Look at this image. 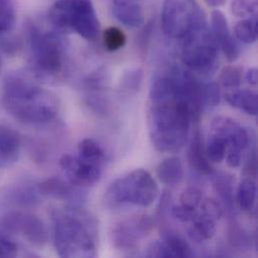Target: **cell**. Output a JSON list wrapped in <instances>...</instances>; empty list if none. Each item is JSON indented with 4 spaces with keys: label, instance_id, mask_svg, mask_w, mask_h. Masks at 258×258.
<instances>
[{
    "label": "cell",
    "instance_id": "obj_22",
    "mask_svg": "<svg viewBox=\"0 0 258 258\" xmlns=\"http://www.w3.org/2000/svg\"><path fill=\"white\" fill-rule=\"evenodd\" d=\"M257 18L255 16L239 21L234 27L235 38L245 44L254 43L257 40Z\"/></svg>",
    "mask_w": 258,
    "mask_h": 258
},
{
    "label": "cell",
    "instance_id": "obj_18",
    "mask_svg": "<svg viewBox=\"0 0 258 258\" xmlns=\"http://www.w3.org/2000/svg\"><path fill=\"white\" fill-rule=\"evenodd\" d=\"M156 173L161 183L175 185L182 180L184 175L182 162L176 157L167 158L158 165Z\"/></svg>",
    "mask_w": 258,
    "mask_h": 258
},
{
    "label": "cell",
    "instance_id": "obj_39",
    "mask_svg": "<svg viewBox=\"0 0 258 258\" xmlns=\"http://www.w3.org/2000/svg\"><path fill=\"white\" fill-rule=\"evenodd\" d=\"M1 69H2V61H1V57H0V73H1Z\"/></svg>",
    "mask_w": 258,
    "mask_h": 258
},
{
    "label": "cell",
    "instance_id": "obj_6",
    "mask_svg": "<svg viewBox=\"0 0 258 258\" xmlns=\"http://www.w3.org/2000/svg\"><path fill=\"white\" fill-rule=\"evenodd\" d=\"M158 194L159 187L152 175L144 169H136L109 186L105 202L110 208H118L127 203L147 207L155 202Z\"/></svg>",
    "mask_w": 258,
    "mask_h": 258
},
{
    "label": "cell",
    "instance_id": "obj_2",
    "mask_svg": "<svg viewBox=\"0 0 258 258\" xmlns=\"http://www.w3.org/2000/svg\"><path fill=\"white\" fill-rule=\"evenodd\" d=\"M0 103L11 118L27 126L48 124L59 112L55 95L21 74L6 77L0 90Z\"/></svg>",
    "mask_w": 258,
    "mask_h": 258
},
{
    "label": "cell",
    "instance_id": "obj_24",
    "mask_svg": "<svg viewBox=\"0 0 258 258\" xmlns=\"http://www.w3.org/2000/svg\"><path fill=\"white\" fill-rule=\"evenodd\" d=\"M199 99L201 111L214 109L220 102V91L218 86L214 83H200Z\"/></svg>",
    "mask_w": 258,
    "mask_h": 258
},
{
    "label": "cell",
    "instance_id": "obj_16",
    "mask_svg": "<svg viewBox=\"0 0 258 258\" xmlns=\"http://www.w3.org/2000/svg\"><path fill=\"white\" fill-rule=\"evenodd\" d=\"M188 160L190 166L199 174L208 176L213 173V168L207 158L202 138L199 133H196L191 141L188 150Z\"/></svg>",
    "mask_w": 258,
    "mask_h": 258
},
{
    "label": "cell",
    "instance_id": "obj_38",
    "mask_svg": "<svg viewBox=\"0 0 258 258\" xmlns=\"http://www.w3.org/2000/svg\"><path fill=\"white\" fill-rule=\"evenodd\" d=\"M204 1L206 2V4L208 6H211V7H214V8L223 6L226 2V0H204Z\"/></svg>",
    "mask_w": 258,
    "mask_h": 258
},
{
    "label": "cell",
    "instance_id": "obj_35",
    "mask_svg": "<svg viewBox=\"0 0 258 258\" xmlns=\"http://www.w3.org/2000/svg\"><path fill=\"white\" fill-rule=\"evenodd\" d=\"M172 215L181 222H193L199 214L197 209H189L182 205H176L172 208Z\"/></svg>",
    "mask_w": 258,
    "mask_h": 258
},
{
    "label": "cell",
    "instance_id": "obj_40",
    "mask_svg": "<svg viewBox=\"0 0 258 258\" xmlns=\"http://www.w3.org/2000/svg\"><path fill=\"white\" fill-rule=\"evenodd\" d=\"M134 1H137V0H134Z\"/></svg>",
    "mask_w": 258,
    "mask_h": 258
},
{
    "label": "cell",
    "instance_id": "obj_7",
    "mask_svg": "<svg viewBox=\"0 0 258 258\" xmlns=\"http://www.w3.org/2000/svg\"><path fill=\"white\" fill-rule=\"evenodd\" d=\"M182 61L192 72L207 73L217 60V42L207 28L206 21L198 25L184 38Z\"/></svg>",
    "mask_w": 258,
    "mask_h": 258
},
{
    "label": "cell",
    "instance_id": "obj_1",
    "mask_svg": "<svg viewBox=\"0 0 258 258\" xmlns=\"http://www.w3.org/2000/svg\"><path fill=\"white\" fill-rule=\"evenodd\" d=\"M150 136L154 147L175 153L185 145L196 117L185 96L182 74L157 79L150 91Z\"/></svg>",
    "mask_w": 258,
    "mask_h": 258
},
{
    "label": "cell",
    "instance_id": "obj_12",
    "mask_svg": "<svg viewBox=\"0 0 258 258\" xmlns=\"http://www.w3.org/2000/svg\"><path fill=\"white\" fill-rule=\"evenodd\" d=\"M152 228L153 222L145 216L121 222L113 231L114 244L121 250L129 251L137 246L141 238L150 233Z\"/></svg>",
    "mask_w": 258,
    "mask_h": 258
},
{
    "label": "cell",
    "instance_id": "obj_9",
    "mask_svg": "<svg viewBox=\"0 0 258 258\" xmlns=\"http://www.w3.org/2000/svg\"><path fill=\"white\" fill-rule=\"evenodd\" d=\"M0 227L10 233L21 236L37 247H43L47 242L46 228L37 216L28 212L10 211L0 218Z\"/></svg>",
    "mask_w": 258,
    "mask_h": 258
},
{
    "label": "cell",
    "instance_id": "obj_4",
    "mask_svg": "<svg viewBox=\"0 0 258 258\" xmlns=\"http://www.w3.org/2000/svg\"><path fill=\"white\" fill-rule=\"evenodd\" d=\"M26 42L29 63L36 77L54 80L63 74L68 59L67 46L57 33L30 22L26 26Z\"/></svg>",
    "mask_w": 258,
    "mask_h": 258
},
{
    "label": "cell",
    "instance_id": "obj_26",
    "mask_svg": "<svg viewBox=\"0 0 258 258\" xmlns=\"http://www.w3.org/2000/svg\"><path fill=\"white\" fill-rule=\"evenodd\" d=\"M16 20V11L13 0H0V36L9 33Z\"/></svg>",
    "mask_w": 258,
    "mask_h": 258
},
{
    "label": "cell",
    "instance_id": "obj_32",
    "mask_svg": "<svg viewBox=\"0 0 258 258\" xmlns=\"http://www.w3.org/2000/svg\"><path fill=\"white\" fill-rule=\"evenodd\" d=\"M203 200L202 191L195 187H190L184 190L180 196V205L189 208L197 209Z\"/></svg>",
    "mask_w": 258,
    "mask_h": 258
},
{
    "label": "cell",
    "instance_id": "obj_37",
    "mask_svg": "<svg viewBox=\"0 0 258 258\" xmlns=\"http://www.w3.org/2000/svg\"><path fill=\"white\" fill-rule=\"evenodd\" d=\"M257 69H255V68H252V69L248 70V72L246 73L245 78H246V81L248 82L249 85L254 86V87L257 85Z\"/></svg>",
    "mask_w": 258,
    "mask_h": 258
},
{
    "label": "cell",
    "instance_id": "obj_3",
    "mask_svg": "<svg viewBox=\"0 0 258 258\" xmlns=\"http://www.w3.org/2000/svg\"><path fill=\"white\" fill-rule=\"evenodd\" d=\"M53 242L61 257H95L97 225L93 217L77 208L54 210Z\"/></svg>",
    "mask_w": 258,
    "mask_h": 258
},
{
    "label": "cell",
    "instance_id": "obj_10",
    "mask_svg": "<svg viewBox=\"0 0 258 258\" xmlns=\"http://www.w3.org/2000/svg\"><path fill=\"white\" fill-rule=\"evenodd\" d=\"M212 134L221 136L226 141V163L231 168H236L241 162V153L249 145V135L234 120L224 117L214 119L211 125Z\"/></svg>",
    "mask_w": 258,
    "mask_h": 258
},
{
    "label": "cell",
    "instance_id": "obj_14",
    "mask_svg": "<svg viewBox=\"0 0 258 258\" xmlns=\"http://www.w3.org/2000/svg\"><path fill=\"white\" fill-rule=\"evenodd\" d=\"M21 153V140L16 131L0 126V166L9 167L15 164Z\"/></svg>",
    "mask_w": 258,
    "mask_h": 258
},
{
    "label": "cell",
    "instance_id": "obj_5",
    "mask_svg": "<svg viewBox=\"0 0 258 258\" xmlns=\"http://www.w3.org/2000/svg\"><path fill=\"white\" fill-rule=\"evenodd\" d=\"M50 22L62 31H71L93 41L100 32V22L92 0H57L48 12Z\"/></svg>",
    "mask_w": 258,
    "mask_h": 258
},
{
    "label": "cell",
    "instance_id": "obj_36",
    "mask_svg": "<svg viewBox=\"0 0 258 258\" xmlns=\"http://www.w3.org/2000/svg\"><path fill=\"white\" fill-rule=\"evenodd\" d=\"M257 158H256V154L253 153L251 155V157L249 158V160L247 161V164L244 168V172L249 176H252L254 177L256 175V172H257Z\"/></svg>",
    "mask_w": 258,
    "mask_h": 258
},
{
    "label": "cell",
    "instance_id": "obj_21",
    "mask_svg": "<svg viewBox=\"0 0 258 258\" xmlns=\"http://www.w3.org/2000/svg\"><path fill=\"white\" fill-rule=\"evenodd\" d=\"M37 189L39 194L41 195L62 199V200L72 199L75 193V190L69 184L58 179L46 180L41 184H39Z\"/></svg>",
    "mask_w": 258,
    "mask_h": 258
},
{
    "label": "cell",
    "instance_id": "obj_17",
    "mask_svg": "<svg viewBox=\"0 0 258 258\" xmlns=\"http://www.w3.org/2000/svg\"><path fill=\"white\" fill-rule=\"evenodd\" d=\"M226 102L233 108L248 115L256 116L258 113L257 94L250 90H237L225 95Z\"/></svg>",
    "mask_w": 258,
    "mask_h": 258
},
{
    "label": "cell",
    "instance_id": "obj_30",
    "mask_svg": "<svg viewBox=\"0 0 258 258\" xmlns=\"http://www.w3.org/2000/svg\"><path fill=\"white\" fill-rule=\"evenodd\" d=\"M257 8L258 0H232L231 2L232 14L240 18L255 16Z\"/></svg>",
    "mask_w": 258,
    "mask_h": 258
},
{
    "label": "cell",
    "instance_id": "obj_25",
    "mask_svg": "<svg viewBox=\"0 0 258 258\" xmlns=\"http://www.w3.org/2000/svg\"><path fill=\"white\" fill-rule=\"evenodd\" d=\"M164 245L169 257H191L193 255L190 245L179 235L168 234Z\"/></svg>",
    "mask_w": 258,
    "mask_h": 258
},
{
    "label": "cell",
    "instance_id": "obj_11",
    "mask_svg": "<svg viewBox=\"0 0 258 258\" xmlns=\"http://www.w3.org/2000/svg\"><path fill=\"white\" fill-rule=\"evenodd\" d=\"M59 165L70 183L76 186H93L102 176L103 165L90 162L78 155H63Z\"/></svg>",
    "mask_w": 258,
    "mask_h": 258
},
{
    "label": "cell",
    "instance_id": "obj_15",
    "mask_svg": "<svg viewBox=\"0 0 258 258\" xmlns=\"http://www.w3.org/2000/svg\"><path fill=\"white\" fill-rule=\"evenodd\" d=\"M114 17L125 26L137 28L144 23L142 6L134 0H114L112 4Z\"/></svg>",
    "mask_w": 258,
    "mask_h": 258
},
{
    "label": "cell",
    "instance_id": "obj_29",
    "mask_svg": "<svg viewBox=\"0 0 258 258\" xmlns=\"http://www.w3.org/2000/svg\"><path fill=\"white\" fill-rule=\"evenodd\" d=\"M242 69L236 66H229L225 68L219 78L221 85L226 89L238 88L242 83Z\"/></svg>",
    "mask_w": 258,
    "mask_h": 258
},
{
    "label": "cell",
    "instance_id": "obj_28",
    "mask_svg": "<svg viewBox=\"0 0 258 258\" xmlns=\"http://www.w3.org/2000/svg\"><path fill=\"white\" fill-rule=\"evenodd\" d=\"M104 45L109 51H117L123 48L127 42V36L125 32L116 26L107 28L103 35Z\"/></svg>",
    "mask_w": 258,
    "mask_h": 258
},
{
    "label": "cell",
    "instance_id": "obj_34",
    "mask_svg": "<svg viewBox=\"0 0 258 258\" xmlns=\"http://www.w3.org/2000/svg\"><path fill=\"white\" fill-rule=\"evenodd\" d=\"M201 215L212 219L214 221L218 220L222 215V208L220 204L214 199H206L201 202Z\"/></svg>",
    "mask_w": 258,
    "mask_h": 258
},
{
    "label": "cell",
    "instance_id": "obj_19",
    "mask_svg": "<svg viewBox=\"0 0 258 258\" xmlns=\"http://www.w3.org/2000/svg\"><path fill=\"white\" fill-rule=\"evenodd\" d=\"M257 188L255 182L251 178L243 179L236 192V203L243 211H250L253 209L256 201Z\"/></svg>",
    "mask_w": 258,
    "mask_h": 258
},
{
    "label": "cell",
    "instance_id": "obj_27",
    "mask_svg": "<svg viewBox=\"0 0 258 258\" xmlns=\"http://www.w3.org/2000/svg\"><path fill=\"white\" fill-rule=\"evenodd\" d=\"M226 141L224 138L218 135H211L210 140L207 143L205 152L207 158L214 163H221L226 156Z\"/></svg>",
    "mask_w": 258,
    "mask_h": 258
},
{
    "label": "cell",
    "instance_id": "obj_31",
    "mask_svg": "<svg viewBox=\"0 0 258 258\" xmlns=\"http://www.w3.org/2000/svg\"><path fill=\"white\" fill-rule=\"evenodd\" d=\"M214 184L221 199L227 206H231L233 204V188L230 177H226L225 175L218 176L216 177Z\"/></svg>",
    "mask_w": 258,
    "mask_h": 258
},
{
    "label": "cell",
    "instance_id": "obj_33",
    "mask_svg": "<svg viewBox=\"0 0 258 258\" xmlns=\"http://www.w3.org/2000/svg\"><path fill=\"white\" fill-rule=\"evenodd\" d=\"M18 253L17 244L6 234V231H0V258H11Z\"/></svg>",
    "mask_w": 258,
    "mask_h": 258
},
{
    "label": "cell",
    "instance_id": "obj_8",
    "mask_svg": "<svg viewBox=\"0 0 258 258\" xmlns=\"http://www.w3.org/2000/svg\"><path fill=\"white\" fill-rule=\"evenodd\" d=\"M205 17L196 0H164L162 28L171 38H184Z\"/></svg>",
    "mask_w": 258,
    "mask_h": 258
},
{
    "label": "cell",
    "instance_id": "obj_13",
    "mask_svg": "<svg viewBox=\"0 0 258 258\" xmlns=\"http://www.w3.org/2000/svg\"><path fill=\"white\" fill-rule=\"evenodd\" d=\"M212 34L221 47L223 53L229 62H234L240 56V46L236 38L231 34L227 19L220 10H214L211 13Z\"/></svg>",
    "mask_w": 258,
    "mask_h": 258
},
{
    "label": "cell",
    "instance_id": "obj_20",
    "mask_svg": "<svg viewBox=\"0 0 258 258\" xmlns=\"http://www.w3.org/2000/svg\"><path fill=\"white\" fill-rule=\"evenodd\" d=\"M215 222L216 221L203 215H198L189 228L190 238L197 242H203L211 239L216 232Z\"/></svg>",
    "mask_w": 258,
    "mask_h": 258
},
{
    "label": "cell",
    "instance_id": "obj_23",
    "mask_svg": "<svg viewBox=\"0 0 258 258\" xmlns=\"http://www.w3.org/2000/svg\"><path fill=\"white\" fill-rule=\"evenodd\" d=\"M78 156L93 163L103 165L105 162V151L102 146L93 139H84L78 147Z\"/></svg>",
    "mask_w": 258,
    "mask_h": 258
}]
</instances>
